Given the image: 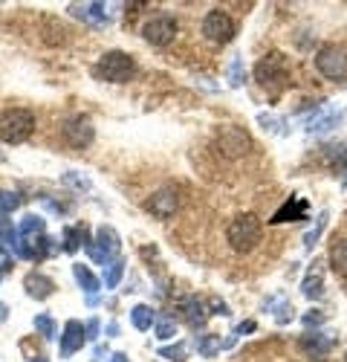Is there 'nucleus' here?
<instances>
[{"label":"nucleus","instance_id":"33","mask_svg":"<svg viewBox=\"0 0 347 362\" xmlns=\"http://www.w3.org/2000/svg\"><path fill=\"white\" fill-rule=\"evenodd\" d=\"M324 319H327V316H324L322 310H310V313H304V316H301V322H304L307 327H318V325H324Z\"/></svg>","mask_w":347,"mask_h":362},{"label":"nucleus","instance_id":"14","mask_svg":"<svg viewBox=\"0 0 347 362\" xmlns=\"http://www.w3.org/2000/svg\"><path fill=\"white\" fill-rule=\"evenodd\" d=\"M301 293L307 298H322L324 296V269H322V261H312V267L307 269V276L301 281Z\"/></svg>","mask_w":347,"mask_h":362},{"label":"nucleus","instance_id":"12","mask_svg":"<svg viewBox=\"0 0 347 362\" xmlns=\"http://www.w3.org/2000/svg\"><path fill=\"white\" fill-rule=\"evenodd\" d=\"M177 310H180V316H183V322L188 325V327H194V330H200V327H206V322H209V308L202 305V301L197 298V296H185L180 305H177Z\"/></svg>","mask_w":347,"mask_h":362},{"label":"nucleus","instance_id":"30","mask_svg":"<svg viewBox=\"0 0 347 362\" xmlns=\"http://www.w3.org/2000/svg\"><path fill=\"white\" fill-rule=\"evenodd\" d=\"M324 226H327V212H322V215H318V221H315V229L304 235V247H307V250H312V247H315V240L322 238Z\"/></svg>","mask_w":347,"mask_h":362},{"label":"nucleus","instance_id":"37","mask_svg":"<svg viewBox=\"0 0 347 362\" xmlns=\"http://www.w3.org/2000/svg\"><path fill=\"white\" fill-rule=\"evenodd\" d=\"M214 313H220V316H229V308H226V301H220V298H212V305H209Z\"/></svg>","mask_w":347,"mask_h":362},{"label":"nucleus","instance_id":"18","mask_svg":"<svg viewBox=\"0 0 347 362\" xmlns=\"http://www.w3.org/2000/svg\"><path fill=\"white\" fill-rule=\"evenodd\" d=\"M330 348H333V339H327L324 334H304L301 337V351L310 354V356H315V359L327 356Z\"/></svg>","mask_w":347,"mask_h":362},{"label":"nucleus","instance_id":"11","mask_svg":"<svg viewBox=\"0 0 347 362\" xmlns=\"http://www.w3.org/2000/svg\"><path fill=\"white\" fill-rule=\"evenodd\" d=\"M61 136L73 148H87V145H93L96 131H93V122L87 116H73V119H67V122H64Z\"/></svg>","mask_w":347,"mask_h":362},{"label":"nucleus","instance_id":"5","mask_svg":"<svg viewBox=\"0 0 347 362\" xmlns=\"http://www.w3.org/2000/svg\"><path fill=\"white\" fill-rule=\"evenodd\" d=\"M315 70L327 81H347V47L324 44L315 52Z\"/></svg>","mask_w":347,"mask_h":362},{"label":"nucleus","instance_id":"40","mask_svg":"<svg viewBox=\"0 0 347 362\" xmlns=\"http://www.w3.org/2000/svg\"><path fill=\"white\" fill-rule=\"evenodd\" d=\"M110 362H128V356H125V354H113Z\"/></svg>","mask_w":347,"mask_h":362},{"label":"nucleus","instance_id":"17","mask_svg":"<svg viewBox=\"0 0 347 362\" xmlns=\"http://www.w3.org/2000/svg\"><path fill=\"white\" fill-rule=\"evenodd\" d=\"M23 287H26V293H29V296L38 298V301L49 298V296H52V290H55L52 279H47L44 273H29V276L23 279Z\"/></svg>","mask_w":347,"mask_h":362},{"label":"nucleus","instance_id":"25","mask_svg":"<svg viewBox=\"0 0 347 362\" xmlns=\"http://www.w3.org/2000/svg\"><path fill=\"white\" fill-rule=\"evenodd\" d=\"M154 330H157V339L168 342V339L177 337V322H174V316H162V319H157Z\"/></svg>","mask_w":347,"mask_h":362},{"label":"nucleus","instance_id":"32","mask_svg":"<svg viewBox=\"0 0 347 362\" xmlns=\"http://www.w3.org/2000/svg\"><path fill=\"white\" fill-rule=\"evenodd\" d=\"M12 267H15V255H12V250H6L4 244H0V273H9Z\"/></svg>","mask_w":347,"mask_h":362},{"label":"nucleus","instance_id":"22","mask_svg":"<svg viewBox=\"0 0 347 362\" xmlns=\"http://www.w3.org/2000/svg\"><path fill=\"white\" fill-rule=\"evenodd\" d=\"M122 276H125V261H122V258L110 261V264L104 267V287H107V290H116V287H119V281H122Z\"/></svg>","mask_w":347,"mask_h":362},{"label":"nucleus","instance_id":"43","mask_svg":"<svg viewBox=\"0 0 347 362\" xmlns=\"http://www.w3.org/2000/svg\"><path fill=\"white\" fill-rule=\"evenodd\" d=\"M35 362H44V359H35Z\"/></svg>","mask_w":347,"mask_h":362},{"label":"nucleus","instance_id":"4","mask_svg":"<svg viewBox=\"0 0 347 362\" xmlns=\"http://www.w3.org/2000/svg\"><path fill=\"white\" fill-rule=\"evenodd\" d=\"M96 76L110 81V84H128L133 76H136V62L133 55L122 52V49H110L99 58L96 64Z\"/></svg>","mask_w":347,"mask_h":362},{"label":"nucleus","instance_id":"3","mask_svg":"<svg viewBox=\"0 0 347 362\" xmlns=\"http://www.w3.org/2000/svg\"><path fill=\"white\" fill-rule=\"evenodd\" d=\"M35 134V113L26 107H9L0 116V139L6 145H20Z\"/></svg>","mask_w":347,"mask_h":362},{"label":"nucleus","instance_id":"38","mask_svg":"<svg viewBox=\"0 0 347 362\" xmlns=\"http://www.w3.org/2000/svg\"><path fill=\"white\" fill-rule=\"evenodd\" d=\"M252 330H255V322H246V325L238 327V334H252Z\"/></svg>","mask_w":347,"mask_h":362},{"label":"nucleus","instance_id":"21","mask_svg":"<svg viewBox=\"0 0 347 362\" xmlns=\"http://www.w3.org/2000/svg\"><path fill=\"white\" fill-rule=\"evenodd\" d=\"M73 276H75V281L81 284V290H87V293H96L99 290V279L90 273V267H84V264H75L73 267Z\"/></svg>","mask_w":347,"mask_h":362},{"label":"nucleus","instance_id":"23","mask_svg":"<svg viewBox=\"0 0 347 362\" xmlns=\"http://www.w3.org/2000/svg\"><path fill=\"white\" fill-rule=\"evenodd\" d=\"M87 229L84 226H70V229H64V250L67 252H75L78 250V244H87Z\"/></svg>","mask_w":347,"mask_h":362},{"label":"nucleus","instance_id":"36","mask_svg":"<svg viewBox=\"0 0 347 362\" xmlns=\"http://www.w3.org/2000/svg\"><path fill=\"white\" fill-rule=\"evenodd\" d=\"M84 334H87V339H96L99 337V319H90L84 325Z\"/></svg>","mask_w":347,"mask_h":362},{"label":"nucleus","instance_id":"10","mask_svg":"<svg viewBox=\"0 0 347 362\" xmlns=\"http://www.w3.org/2000/svg\"><path fill=\"white\" fill-rule=\"evenodd\" d=\"M177 33H180V26H177V21H174L171 15H157V18H151L148 23L142 26V38L148 41L151 47H168V44H174Z\"/></svg>","mask_w":347,"mask_h":362},{"label":"nucleus","instance_id":"15","mask_svg":"<svg viewBox=\"0 0 347 362\" xmlns=\"http://www.w3.org/2000/svg\"><path fill=\"white\" fill-rule=\"evenodd\" d=\"M70 12L75 18H81L84 23H93V26H107L110 23V15H107V6L104 4H73Z\"/></svg>","mask_w":347,"mask_h":362},{"label":"nucleus","instance_id":"44","mask_svg":"<svg viewBox=\"0 0 347 362\" xmlns=\"http://www.w3.org/2000/svg\"><path fill=\"white\" fill-rule=\"evenodd\" d=\"M344 362H347V356H344Z\"/></svg>","mask_w":347,"mask_h":362},{"label":"nucleus","instance_id":"6","mask_svg":"<svg viewBox=\"0 0 347 362\" xmlns=\"http://www.w3.org/2000/svg\"><path fill=\"white\" fill-rule=\"evenodd\" d=\"M214 148H217V154H223L229 160H238V157H243L252 151V139L238 125H223L214 136Z\"/></svg>","mask_w":347,"mask_h":362},{"label":"nucleus","instance_id":"9","mask_svg":"<svg viewBox=\"0 0 347 362\" xmlns=\"http://www.w3.org/2000/svg\"><path fill=\"white\" fill-rule=\"evenodd\" d=\"M180 203H183V197H180L177 189L162 186V189H157L148 200H145V212H151L157 221H168V218H174L180 212Z\"/></svg>","mask_w":347,"mask_h":362},{"label":"nucleus","instance_id":"7","mask_svg":"<svg viewBox=\"0 0 347 362\" xmlns=\"http://www.w3.org/2000/svg\"><path fill=\"white\" fill-rule=\"evenodd\" d=\"M84 247H87V252H90L93 261L110 264V261H116V255H119V250H122V238L113 226H99L96 238H90Z\"/></svg>","mask_w":347,"mask_h":362},{"label":"nucleus","instance_id":"31","mask_svg":"<svg viewBox=\"0 0 347 362\" xmlns=\"http://www.w3.org/2000/svg\"><path fill=\"white\" fill-rule=\"evenodd\" d=\"M243 78H246V73H243V62H241V58H235V62H231V67H229V84H231V87H241Z\"/></svg>","mask_w":347,"mask_h":362},{"label":"nucleus","instance_id":"13","mask_svg":"<svg viewBox=\"0 0 347 362\" xmlns=\"http://www.w3.org/2000/svg\"><path fill=\"white\" fill-rule=\"evenodd\" d=\"M87 342V334H84V325L70 319L64 325V334H61V356H73L75 351H81V345Z\"/></svg>","mask_w":347,"mask_h":362},{"label":"nucleus","instance_id":"19","mask_svg":"<svg viewBox=\"0 0 347 362\" xmlns=\"http://www.w3.org/2000/svg\"><path fill=\"white\" fill-rule=\"evenodd\" d=\"M130 322H133L136 330H151V327L157 325V313H154L151 305H136V308L130 310Z\"/></svg>","mask_w":347,"mask_h":362},{"label":"nucleus","instance_id":"27","mask_svg":"<svg viewBox=\"0 0 347 362\" xmlns=\"http://www.w3.org/2000/svg\"><path fill=\"white\" fill-rule=\"evenodd\" d=\"M20 206V194L9 192V189H0V215H9Z\"/></svg>","mask_w":347,"mask_h":362},{"label":"nucleus","instance_id":"8","mask_svg":"<svg viewBox=\"0 0 347 362\" xmlns=\"http://www.w3.org/2000/svg\"><path fill=\"white\" fill-rule=\"evenodd\" d=\"M202 35H206L212 44L223 47L235 38V21H231V15L226 9H212V12H206V18H202Z\"/></svg>","mask_w":347,"mask_h":362},{"label":"nucleus","instance_id":"34","mask_svg":"<svg viewBox=\"0 0 347 362\" xmlns=\"http://www.w3.org/2000/svg\"><path fill=\"white\" fill-rule=\"evenodd\" d=\"M64 183L67 186H75V189H90V180H87V177H75V171H67L64 174Z\"/></svg>","mask_w":347,"mask_h":362},{"label":"nucleus","instance_id":"16","mask_svg":"<svg viewBox=\"0 0 347 362\" xmlns=\"http://www.w3.org/2000/svg\"><path fill=\"white\" fill-rule=\"evenodd\" d=\"M304 215H307V200L304 197H289L278 212L272 215V221L269 223H286V221H304Z\"/></svg>","mask_w":347,"mask_h":362},{"label":"nucleus","instance_id":"2","mask_svg":"<svg viewBox=\"0 0 347 362\" xmlns=\"http://www.w3.org/2000/svg\"><path fill=\"white\" fill-rule=\"evenodd\" d=\"M255 81L264 87V90H269L272 96H278L281 90L289 84V62H286V55L278 52V49L267 52L255 64Z\"/></svg>","mask_w":347,"mask_h":362},{"label":"nucleus","instance_id":"26","mask_svg":"<svg viewBox=\"0 0 347 362\" xmlns=\"http://www.w3.org/2000/svg\"><path fill=\"white\" fill-rule=\"evenodd\" d=\"M159 356H162V359H171V362H185L188 348H185V342H174V345L159 348Z\"/></svg>","mask_w":347,"mask_h":362},{"label":"nucleus","instance_id":"35","mask_svg":"<svg viewBox=\"0 0 347 362\" xmlns=\"http://www.w3.org/2000/svg\"><path fill=\"white\" fill-rule=\"evenodd\" d=\"M293 305H289V301H286V305H281L278 308V313H275V319H278V325H286V322H293Z\"/></svg>","mask_w":347,"mask_h":362},{"label":"nucleus","instance_id":"29","mask_svg":"<svg viewBox=\"0 0 347 362\" xmlns=\"http://www.w3.org/2000/svg\"><path fill=\"white\" fill-rule=\"evenodd\" d=\"M35 330L44 337V339H55V322H52V316L49 313H41V316H35Z\"/></svg>","mask_w":347,"mask_h":362},{"label":"nucleus","instance_id":"42","mask_svg":"<svg viewBox=\"0 0 347 362\" xmlns=\"http://www.w3.org/2000/svg\"><path fill=\"white\" fill-rule=\"evenodd\" d=\"M0 163H4V154H0Z\"/></svg>","mask_w":347,"mask_h":362},{"label":"nucleus","instance_id":"39","mask_svg":"<svg viewBox=\"0 0 347 362\" xmlns=\"http://www.w3.org/2000/svg\"><path fill=\"white\" fill-rule=\"evenodd\" d=\"M104 354H107V348H96V351H93V359H96V362H99V359H102V356H104Z\"/></svg>","mask_w":347,"mask_h":362},{"label":"nucleus","instance_id":"24","mask_svg":"<svg viewBox=\"0 0 347 362\" xmlns=\"http://www.w3.org/2000/svg\"><path fill=\"white\" fill-rule=\"evenodd\" d=\"M220 348H223L220 337H217V334H206V337L200 339V345H197V354H200V356H206V359H212V356L220 354Z\"/></svg>","mask_w":347,"mask_h":362},{"label":"nucleus","instance_id":"28","mask_svg":"<svg viewBox=\"0 0 347 362\" xmlns=\"http://www.w3.org/2000/svg\"><path fill=\"white\" fill-rule=\"evenodd\" d=\"M344 113H327V116H322V119H315V122H310V131L312 134H327L330 128H336V122L341 119Z\"/></svg>","mask_w":347,"mask_h":362},{"label":"nucleus","instance_id":"41","mask_svg":"<svg viewBox=\"0 0 347 362\" xmlns=\"http://www.w3.org/2000/svg\"><path fill=\"white\" fill-rule=\"evenodd\" d=\"M6 319V305H0V322Z\"/></svg>","mask_w":347,"mask_h":362},{"label":"nucleus","instance_id":"20","mask_svg":"<svg viewBox=\"0 0 347 362\" xmlns=\"http://www.w3.org/2000/svg\"><path fill=\"white\" fill-rule=\"evenodd\" d=\"M330 267L339 276H347V238L336 240V244L330 247Z\"/></svg>","mask_w":347,"mask_h":362},{"label":"nucleus","instance_id":"1","mask_svg":"<svg viewBox=\"0 0 347 362\" xmlns=\"http://www.w3.org/2000/svg\"><path fill=\"white\" fill-rule=\"evenodd\" d=\"M260 238H264V221L252 212L238 215L226 229V240L235 252H252L260 244Z\"/></svg>","mask_w":347,"mask_h":362}]
</instances>
